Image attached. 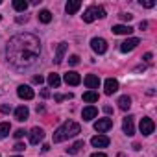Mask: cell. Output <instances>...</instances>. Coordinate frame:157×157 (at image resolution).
<instances>
[{"instance_id":"cell-39","label":"cell","mask_w":157,"mask_h":157,"mask_svg":"<svg viewBox=\"0 0 157 157\" xmlns=\"http://www.w3.org/2000/svg\"><path fill=\"white\" fill-rule=\"evenodd\" d=\"M142 59H144V61H151V54H150V52H148V54H144V57H142Z\"/></svg>"},{"instance_id":"cell-42","label":"cell","mask_w":157,"mask_h":157,"mask_svg":"<svg viewBox=\"0 0 157 157\" xmlns=\"http://www.w3.org/2000/svg\"><path fill=\"white\" fill-rule=\"evenodd\" d=\"M0 4H2V0H0Z\"/></svg>"},{"instance_id":"cell-43","label":"cell","mask_w":157,"mask_h":157,"mask_svg":"<svg viewBox=\"0 0 157 157\" xmlns=\"http://www.w3.org/2000/svg\"><path fill=\"white\" fill-rule=\"evenodd\" d=\"M17 157H21V155H17Z\"/></svg>"},{"instance_id":"cell-20","label":"cell","mask_w":157,"mask_h":157,"mask_svg":"<svg viewBox=\"0 0 157 157\" xmlns=\"http://www.w3.org/2000/svg\"><path fill=\"white\" fill-rule=\"evenodd\" d=\"M117 104H118V107H120L122 111H128V109L131 107V98H129L128 94H124V96H120V98H118V102H117Z\"/></svg>"},{"instance_id":"cell-16","label":"cell","mask_w":157,"mask_h":157,"mask_svg":"<svg viewBox=\"0 0 157 157\" xmlns=\"http://www.w3.org/2000/svg\"><path fill=\"white\" fill-rule=\"evenodd\" d=\"M67 48H68V44H67V43H59V44H57V48H56V65H61V61H63V57H65Z\"/></svg>"},{"instance_id":"cell-21","label":"cell","mask_w":157,"mask_h":157,"mask_svg":"<svg viewBox=\"0 0 157 157\" xmlns=\"http://www.w3.org/2000/svg\"><path fill=\"white\" fill-rule=\"evenodd\" d=\"M48 85L54 87V89H57V87L61 85V78H59V74H54V72H52V74L48 76Z\"/></svg>"},{"instance_id":"cell-14","label":"cell","mask_w":157,"mask_h":157,"mask_svg":"<svg viewBox=\"0 0 157 157\" xmlns=\"http://www.w3.org/2000/svg\"><path fill=\"white\" fill-rule=\"evenodd\" d=\"M85 85H87L91 91L98 89V87H100V78L94 76V74H87V76H85Z\"/></svg>"},{"instance_id":"cell-37","label":"cell","mask_w":157,"mask_h":157,"mask_svg":"<svg viewBox=\"0 0 157 157\" xmlns=\"http://www.w3.org/2000/svg\"><path fill=\"white\" fill-rule=\"evenodd\" d=\"M28 21V17L24 15V17H17V22H26Z\"/></svg>"},{"instance_id":"cell-24","label":"cell","mask_w":157,"mask_h":157,"mask_svg":"<svg viewBox=\"0 0 157 157\" xmlns=\"http://www.w3.org/2000/svg\"><path fill=\"white\" fill-rule=\"evenodd\" d=\"M83 100L89 102V104L98 102V93H96V91H87V93H83Z\"/></svg>"},{"instance_id":"cell-25","label":"cell","mask_w":157,"mask_h":157,"mask_svg":"<svg viewBox=\"0 0 157 157\" xmlns=\"http://www.w3.org/2000/svg\"><path fill=\"white\" fill-rule=\"evenodd\" d=\"M80 148H83V140H78V142H74L70 148H67V153H70V155H76L78 151H80Z\"/></svg>"},{"instance_id":"cell-8","label":"cell","mask_w":157,"mask_h":157,"mask_svg":"<svg viewBox=\"0 0 157 157\" xmlns=\"http://www.w3.org/2000/svg\"><path fill=\"white\" fill-rule=\"evenodd\" d=\"M17 94H19V98H22V100H32V98L35 96V93H33V89H32L30 85H19Z\"/></svg>"},{"instance_id":"cell-17","label":"cell","mask_w":157,"mask_h":157,"mask_svg":"<svg viewBox=\"0 0 157 157\" xmlns=\"http://www.w3.org/2000/svg\"><path fill=\"white\" fill-rule=\"evenodd\" d=\"M28 117H30V111H28V107H26V105H21V107H17V109H15V118H17L19 122L28 120Z\"/></svg>"},{"instance_id":"cell-6","label":"cell","mask_w":157,"mask_h":157,"mask_svg":"<svg viewBox=\"0 0 157 157\" xmlns=\"http://www.w3.org/2000/svg\"><path fill=\"white\" fill-rule=\"evenodd\" d=\"M140 44V39H137V37H131V39H126L124 43H120V52H131V50H135L137 46Z\"/></svg>"},{"instance_id":"cell-40","label":"cell","mask_w":157,"mask_h":157,"mask_svg":"<svg viewBox=\"0 0 157 157\" xmlns=\"http://www.w3.org/2000/svg\"><path fill=\"white\" fill-rule=\"evenodd\" d=\"M111 111H113V107H111V105H105V107H104V113H107V115H109Z\"/></svg>"},{"instance_id":"cell-34","label":"cell","mask_w":157,"mask_h":157,"mask_svg":"<svg viewBox=\"0 0 157 157\" xmlns=\"http://www.w3.org/2000/svg\"><path fill=\"white\" fill-rule=\"evenodd\" d=\"M43 82H44V80H43V76H33V83H39V85H41Z\"/></svg>"},{"instance_id":"cell-27","label":"cell","mask_w":157,"mask_h":157,"mask_svg":"<svg viewBox=\"0 0 157 157\" xmlns=\"http://www.w3.org/2000/svg\"><path fill=\"white\" fill-rule=\"evenodd\" d=\"M70 98H72L70 93H68V94H56V96H54L56 102H63V100H70Z\"/></svg>"},{"instance_id":"cell-28","label":"cell","mask_w":157,"mask_h":157,"mask_svg":"<svg viewBox=\"0 0 157 157\" xmlns=\"http://www.w3.org/2000/svg\"><path fill=\"white\" fill-rule=\"evenodd\" d=\"M78 63H80V56H76V54H74V56H70V57H68V65L76 67Z\"/></svg>"},{"instance_id":"cell-30","label":"cell","mask_w":157,"mask_h":157,"mask_svg":"<svg viewBox=\"0 0 157 157\" xmlns=\"http://www.w3.org/2000/svg\"><path fill=\"white\" fill-rule=\"evenodd\" d=\"M140 6H144V8H153L155 2H153V0H146V2H140Z\"/></svg>"},{"instance_id":"cell-26","label":"cell","mask_w":157,"mask_h":157,"mask_svg":"<svg viewBox=\"0 0 157 157\" xmlns=\"http://www.w3.org/2000/svg\"><path fill=\"white\" fill-rule=\"evenodd\" d=\"M13 8L17 11H26L28 10V2L26 0H13Z\"/></svg>"},{"instance_id":"cell-19","label":"cell","mask_w":157,"mask_h":157,"mask_svg":"<svg viewBox=\"0 0 157 157\" xmlns=\"http://www.w3.org/2000/svg\"><path fill=\"white\" fill-rule=\"evenodd\" d=\"M80 8H82V2H80V0H68L67 6H65V11H67L68 15H74Z\"/></svg>"},{"instance_id":"cell-38","label":"cell","mask_w":157,"mask_h":157,"mask_svg":"<svg viewBox=\"0 0 157 157\" xmlns=\"http://www.w3.org/2000/svg\"><path fill=\"white\" fill-rule=\"evenodd\" d=\"M139 28H140V30H144V28H148V22H146V21H142V22L139 24Z\"/></svg>"},{"instance_id":"cell-33","label":"cell","mask_w":157,"mask_h":157,"mask_svg":"<svg viewBox=\"0 0 157 157\" xmlns=\"http://www.w3.org/2000/svg\"><path fill=\"white\" fill-rule=\"evenodd\" d=\"M24 135H26V131H24V129H17V131H15V137H17V139H22Z\"/></svg>"},{"instance_id":"cell-36","label":"cell","mask_w":157,"mask_h":157,"mask_svg":"<svg viewBox=\"0 0 157 157\" xmlns=\"http://www.w3.org/2000/svg\"><path fill=\"white\" fill-rule=\"evenodd\" d=\"M91 157H107V155H105V153H102V151H96V153H93Z\"/></svg>"},{"instance_id":"cell-15","label":"cell","mask_w":157,"mask_h":157,"mask_svg":"<svg viewBox=\"0 0 157 157\" xmlns=\"http://www.w3.org/2000/svg\"><path fill=\"white\" fill-rule=\"evenodd\" d=\"M111 32H113L115 35H129V33L133 32V28H131L129 24H128V26H126V24H117V26L111 28Z\"/></svg>"},{"instance_id":"cell-31","label":"cell","mask_w":157,"mask_h":157,"mask_svg":"<svg viewBox=\"0 0 157 157\" xmlns=\"http://www.w3.org/2000/svg\"><path fill=\"white\" fill-rule=\"evenodd\" d=\"M120 19H122V21H131L133 15H131V13H120Z\"/></svg>"},{"instance_id":"cell-4","label":"cell","mask_w":157,"mask_h":157,"mask_svg":"<svg viewBox=\"0 0 157 157\" xmlns=\"http://www.w3.org/2000/svg\"><path fill=\"white\" fill-rule=\"evenodd\" d=\"M139 129H140L142 135H151V133L155 131V124H153L151 118L144 117V118H140V126H139Z\"/></svg>"},{"instance_id":"cell-2","label":"cell","mask_w":157,"mask_h":157,"mask_svg":"<svg viewBox=\"0 0 157 157\" xmlns=\"http://www.w3.org/2000/svg\"><path fill=\"white\" fill-rule=\"evenodd\" d=\"M80 131H82L80 124L68 120V122L61 124V126L56 129V133H54V142H63V140H67V139H70V137H76Z\"/></svg>"},{"instance_id":"cell-23","label":"cell","mask_w":157,"mask_h":157,"mask_svg":"<svg viewBox=\"0 0 157 157\" xmlns=\"http://www.w3.org/2000/svg\"><path fill=\"white\" fill-rule=\"evenodd\" d=\"M37 17H39V21H41L43 24H48V22L52 21V13H50L48 10H43V11H39V15H37Z\"/></svg>"},{"instance_id":"cell-35","label":"cell","mask_w":157,"mask_h":157,"mask_svg":"<svg viewBox=\"0 0 157 157\" xmlns=\"http://www.w3.org/2000/svg\"><path fill=\"white\" fill-rule=\"evenodd\" d=\"M41 96H43V98H50V93L44 89V91H41Z\"/></svg>"},{"instance_id":"cell-41","label":"cell","mask_w":157,"mask_h":157,"mask_svg":"<svg viewBox=\"0 0 157 157\" xmlns=\"http://www.w3.org/2000/svg\"><path fill=\"white\" fill-rule=\"evenodd\" d=\"M0 21H2V15H0Z\"/></svg>"},{"instance_id":"cell-9","label":"cell","mask_w":157,"mask_h":157,"mask_svg":"<svg viewBox=\"0 0 157 157\" xmlns=\"http://www.w3.org/2000/svg\"><path fill=\"white\" fill-rule=\"evenodd\" d=\"M113 128V120L111 118H100L96 124H94V129L98 131V133H105V131H109Z\"/></svg>"},{"instance_id":"cell-1","label":"cell","mask_w":157,"mask_h":157,"mask_svg":"<svg viewBox=\"0 0 157 157\" xmlns=\"http://www.w3.org/2000/svg\"><path fill=\"white\" fill-rule=\"evenodd\" d=\"M41 54V41L32 33H19L10 39L6 46L8 63L15 68H30L37 63Z\"/></svg>"},{"instance_id":"cell-32","label":"cell","mask_w":157,"mask_h":157,"mask_svg":"<svg viewBox=\"0 0 157 157\" xmlns=\"http://www.w3.org/2000/svg\"><path fill=\"white\" fill-rule=\"evenodd\" d=\"M24 148H26V146H24V144H22V142H17V144H15V146H13V150H15V151H22V150H24Z\"/></svg>"},{"instance_id":"cell-12","label":"cell","mask_w":157,"mask_h":157,"mask_svg":"<svg viewBox=\"0 0 157 157\" xmlns=\"http://www.w3.org/2000/svg\"><path fill=\"white\" fill-rule=\"evenodd\" d=\"M43 139H44L43 128H33V129L30 131V142H32V144H39Z\"/></svg>"},{"instance_id":"cell-7","label":"cell","mask_w":157,"mask_h":157,"mask_svg":"<svg viewBox=\"0 0 157 157\" xmlns=\"http://www.w3.org/2000/svg\"><path fill=\"white\" fill-rule=\"evenodd\" d=\"M63 80H65V83H67V85L76 87V85H80V83H82V76L78 74V72H74V70H70V72H67V74H65Z\"/></svg>"},{"instance_id":"cell-13","label":"cell","mask_w":157,"mask_h":157,"mask_svg":"<svg viewBox=\"0 0 157 157\" xmlns=\"http://www.w3.org/2000/svg\"><path fill=\"white\" fill-rule=\"evenodd\" d=\"M104 87H105V94H107V96H111L113 93H117V91H118V82H117V80H113V78H107L105 83H104Z\"/></svg>"},{"instance_id":"cell-3","label":"cell","mask_w":157,"mask_h":157,"mask_svg":"<svg viewBox=\"0 0 157 157\" xmlns=\"http://www.w3.org/2000/svg\"><path fill=\"white\" fill-rule=\"evenodd\" d=\"M105 17V10L100 6H89L83 13V22H93L96 19H104Z\"/></svg>"},{"instance_id":"cell-22","label":"cell","mask_w":157,"mask_h":157,"mask_svg":"<svg viewBox=\"0 0 157 157\" xmlns=\"http://www.w3.org/2000/svg\"><path fill=\"white\" fill-rule=\"evenodd\" d=\"M11 131V124L10 122H2L0 124V139H6Z\"/></svg>"},{"instance_id":"cell-10","label":"cell","mask_w":157,"mask_h":157,"mask_svg":"<svg viewBox=\"0 0 157 157\" xmlns=\"http://www.w3.org/2000/svg\"><path fill=\"white\" fill-rule=\"evenodd\" d=\"M109 137L107 135H94L93 139H91V144L94 146V148H107L109 146Z\"/></svg>"},{"instance_id":"cell-11","label":"cell","mask_w":157,"mask_h":157,"mask_svg":"<svg viewBox=\"0 0 157 157\" xmlns=\"http://www.w3.org/2000/svg\"><path fill=\"white\" fill-rule=\"evenodd\" d=\"M122 129H124V133H126L128 137L135 135V124H133V117H126V118H124V122H122Z\"/></svg>"},{"instance_id":"cell-29","label":"cell","mask_w":157,"mask_h":157,"mask_svg":"<svg viewBox=\"0 0 157 157\" xmlns=\"http://www.w3.org/2000/svg\"><path fill=\"white\" fill-rule=\"evenodd\" d=\"M0 111H2L4 115H8V113L11 111V105H8V104H2V105H0Z\"/></svg>"},{"instance_id":"cell-5","label":"cell","mask_w":157,"mask_h":157,"mask_svg":"<svg viewBox=\"0 0 157 157\" xmlns=\"http://www.w3.org/2000/svg\"><path fill=\"white\" fill-rule=\"evenodd\" d=\"M91 48H93L96 54H105V52H107V43H105V39H102V37H94V39H91Z\"/></svg>"},{"instance_id":"cell-18","label":"cell","mask_w":157,"mask_h":157,"mask_svg":"<svg viewBox=\"0 0 157 157\" xmlns=\"http://www.w3.org/2000/svg\"><path fill=\"white\" fill-rule=\"evenodd\" d=\"M96 115H98V109H96L94 105H87V107H83V111H82L83 120H93Z\"/></svg>"}]
</instances>
